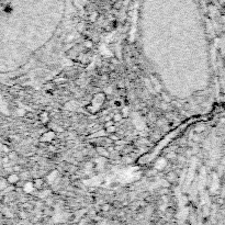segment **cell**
Segmentation results:
<instances>
[{
    "mask_svg": "<svg viewBox=\"0 0 225 225\" xmlns=\"http://www.w3.org/2000/svg\"><path fill=\"white\" fill-rule=\"evenodd\" d=\"M114 120H116V121L121 120V116H120V114H116V116H114Z\"/></svg>",
    "mask_w": 225,
    "mask_h": 225,
    "instance_id": "8fae6325",
    "label": "cell"
},
{
    "mask_svg": "<svg viewBox=\"0 0 225 225\" xmlns=\"http://www.w3.org/2000/svg\"><path fill=\"white\" fill-rule=\"evenodd\" d=\"M53 137H54V133L53 132H47V133H45L41 137V141H43V142H49L51 140H53Z\"/></svg>",
    "mask_w": 225,
    "mask_h": 225,
    "instance_id": "3957f363",
    "label": "cell"
},
{
    "mask_svg": "<svg viewBox=\"0 0 225 225\" xmlns=\"http://www.w3.org/2000/svg\"><path fill=\"white\" fill-rule=\"evenodd\" d=\"M19 181V176L18 175H15V173H12V175H10L9 177H8V182L9 183H17Z\"/></svg>",
    "mask_w": 225,
    "mask_h": 225,
    "instance_id": "277c9868",
    "label": "cell"
},
{
    "mask_svg": "<svg viewBox=\"0 0 225 225\" xmlns=\"http://www.w3.org/2000/svg\"><path fill=\"white\" fill-rule=\"evenodd\" d=\"M42 183H43L42 179H36L35 180V182H34V185H35V188H41V187H42Z\"/></svg>",
    "mask_w": 225,
    "mask_h": 225,
    "instance_id": "52a82bcc",
    "label": "cell"
},
{
    "mask_svg": "<svg viewBox=\"0 0 225 225\" xmlns=\"http://www.w3.org/2000/svg\"><path fill=\"white\" fill-rule=\"evenodd\" d=\"M41 121H42V122H44V121L47 122V121H49V116H47V113H46V112H44V113H42V114H41Z\"/></svg>",
    "mask_w": 225,
    "mask_h": 225,
    "instance_id": "8992f818",
    "label": "cell"
},
{
    "mask_svg": "<svg viewBox=\"0 0 225 225\" xmlns=\"http://www.w3.org/2000/svg\"><path fill=\"white\" fill-rule=\"evenodd\" d=\"M106 130H108V132H114L116 131V128L114 126H110V128H106Z\"/></svg>",
    "mask_w": 225,
    "mask_h": 225,
    "instance_id": "9c48e42d",
    "label": "cell"
},
{
    "mask_svg": "<svg viewBox=\"0 0 225 225\" xmlns=\"http://www.w3.org/2000/svg\"><path fill=\"white\" fill-rule=\"evenodd\" d=\"M203 128H204V126H203V125H200L199 128H197V132H201V131H203Z\"/></svg>",
    "mask_w": 225,
    "mask_h": 225,
    "instance_id": "30bf717a",
    "label": "cell"
},
{
    "mask_svg": "<svg viewBox=\"0 0 225 225\" xmlns=\"http://www.w3.org/2000/svg\"><path fill=\"white\" fill-rule=\"evenodd\" d=\"M24 113H25L24 110H17V114H18V116H23Z\"/></svg>",
    "mask_w": 225,
    "mask_h": 225,
    "instance_id": "ba28073f",
    "label": "cell"
},
{
    "mask_svg": "<svg viewBox=\"0 0 225 225\" xmlns=\"http://www.w3.org/2000/svg\"><path fill=\"white\" fill-rule=\"evenodd\" d=\"M34 188H35V185L32 182H27L23 185V190H24V192H27V193H31V192L34 190Z\"/></svg>",
    "mask_w": 225,
    "mask_h": 225,
    "instance_id": "7a4b0ae2",
    "label": "cell"
},
{
    "mask_svg": "<svg viewBox=\"0 0 225 225\" xmlns=\"http://www.w3.org/2000/svg\"><path fill=\"white\" fill-rule=\"evenodd\" d=\"M57 178V171H53L47 176V180H49V183H53L55 181V179Z\"/></svg>",
    "mask_w": 225,
    "mask_h": 225,
    "instance_id": "5b68a950",
    "label": "cell"
},
{
    "mask_svg": "<svg viewBox=\"0 0 225 225\" xmlns=\"http://www.w3.org/2000/svg\"><path fill=\"white\" fill-rule=\"evenodd\" d=\"M166 165H167V161H166V159H165V158H159L158 160H157V163H156L155 168H156V169H158V170H160V169L165 168V166H166Z\"/></svg>",
    "mask_w": 225,
    "mask_h": 225,
    "instance_id": "6da1fadb",
    "label": "cell"
}]
</instances>
